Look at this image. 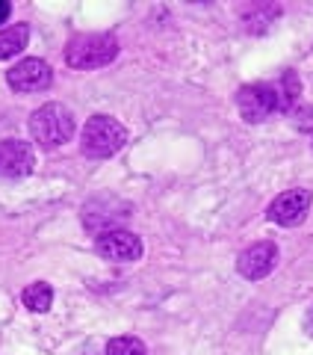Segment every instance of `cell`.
Instances as JSON below:
<instances>
[{"label":"cell","mask_w":313,"mask_h":355,"mask_svg":"<svg viewBox=\"0 0 313 355\" xmlns=\"http://www.w3.org/2000/svg\"><path fill=\"white\" fill-rule=\"evenodd\" d=\"M118 57V39L113 33H80L65 48V62L77 71L104 69Z\"/></svg>","instance_id":"cell-1"},{"label":"cell","mask_w":313,"mask_h":355,"mask_svg":"<svg viewBox=\"0 0 313 355\" xmlns=\"http://www.w3.org/2000/svg\"><path fill=\"white\" fill-rule=\"evenodd\" d=\"M125 142H127V130L113 116H92L80 130V151L95 160L113 157L116 151L125 148Z\"/></svg>","instance_id":"cell-2"},{"label":"cell","mask_w":313,"mask_h":355,"mask_svg":"<svg viewBox=\"0 0 313 355\" xmlns=\"http://www.w3.org/2000/svg\"><path fill=\"white\" fill-rule=\"evenodd\" d=\"M30 133L42 148H60L74 137V113L65 104H44L30 116Z\"/></svg>","instance_id":"cell-3"},{"label":"cell","mask_w":313,"mask_h":355,"mask_svg":"<svg viewBox=\"0 0 313 355\" xmlns=\"http://www.w3.org/2000/svg\"><path fill=\"white\" fill-rule=\"evenodd\" d=\"M237 110L249 125H260L269 116L281 110V98H278L275 83H249L237 92Z\"/></svg>","instance_id":"cell-4"},{"label":"cell","mask_w":313,"mask_h":355,"mask_svg":"<svg viewBox=\"0 0 313 355\" xmlns=\"http://www.w3.org/2000/svg\"><path fill=\"white\" fill-rule=\"evenodd\" d=\"M95 252L104 261H116V263H133L142 258V240L133 231H121V228H107L95 237Z\"/></svg>","instance_id":"cell-5"},{"label":"cell","mask_w":313,"mask_h":355,"mask_svg":"<svg viewBox=\"0 0 313 355\" xmlns=\"http://www.w3.org/2000/svg\"><path fill=\"white\" fill-rule=\"evenodd\" d=\"M310 205H313V193L298 187V190H287L281 196H275V202L266 210V216H269V222H275V225L296 228L307 219Z\"/></svg>","instance_id":"cell-6"},{"label":"cell","mask_w":313,"mask_h":355,"mask_svg":"<svg viewBox=\"0 0 313 355\" xmlns=\"http://www.w3.org/2000/svg\"><path fill=\"white\" fill-rule=\"evenodd\" d=\"M275 263H278V246L269 243V240H263V243H251L249 249L240 252L237 270H240L242 279L260 282L275 270Z\"/></svg>","instance_id":"cell-7"},{"label":"cell","mask_w":313,"mask_h":355,"mask_svg":"<svg viewBox=\"0 0 313 355\" xmlns=\"http://www.w3.org/2000/svg\"><path fill=\"white\" fill-rule=\"evenodd\" d=\"M6 83L15 89V92H42V89H48L53 83V71L51 65L44 60H21L12 71H6Z\"/></svg>","instance_id":"cell-8"},{"label":"cell","mask_w":313,"mask_h":355,"mask_svg":"<svg viewBox=\"0 0 313 355\" xmlns=\"http://www.w3.org/2000/svg\"><path fill=\"white\" fill-rule=\"evenodd\" d=\"M36 166V148L24 139L0 142V178H27Z\"/></svg>","instance_id":"cell-9"},{"label":"cell","mask_w":313,"mask_h":355,"mask_svg":"<svg viewBox=\"0 0 313 355\" xmlns=\"http://www.w3.org/2000/svg\"><path fill=\"white\" fill-rule=\"evenodd\" d=\"M21 302H24V308L33 311V314H44V311H51V305H53V287L48 282H33L24 287Z\"/></svg>","instance_id":"cell-10"},{"label":"cell","mask_w":313,"mask_h":355,"mask_svg":"<svg viewBox=\"0 0 313 355\" xmlns=\"http://www.w3.org/2000/svg\"><path fill=\"white\" fill-rule=\"evenodd\" d=\"M27 42H30L27 24H15V27L0 30V60H9V57H15V53H21L27 48Z\"/></svg>","instance_id":"cell-11"},{"label":"cell","mask_w":313,"mask_h":355,"mask_svg":"<svg viewBox=\"0 0 313 355\" xmlns=\"http://www.w3.org/2000/svg\"><path fill=\"white\" fill-rule=\"evenodd\" d=\"M107 355H148V349H145V343L139 338H113L107 343Z\"/></svg>","instance_id":"cell-12"},{"label":"cell","mask_w":313,"mask_h":355,"mask_svg":"<svg viewBox=\"0 0 313 355\" xmlns=\"http://www.w3.org/2000/svg\"><path fill=\"white\" fill-rule=\"evenodd\" d=\"M278 12H281L278 6H251V12H245V24L249 30L260 33L266 30V24H272V18H278Z\"/></svg>","instance_id":"cell-13"},{"label":"cell","mask_w":313,"mask_h":355,"mask_svg":"<svg viewBox=\"0 0 313 355\" xmlns=\"http://www.w3.org/2000/svg\"><path fill=\"white\" fill-rule=\"evenodd\" d=\"M9 15H12V6H9L6 0H0V24H6Z\"/></svg>","instance_id":"cell-14"},{"label":"cell","mask_w":313,"mask_h":355,"mask_svg":"<svg viewBox=\"0 0 313 355\" xmlns=\"http://www.w3.org/2000/svg\"><path fill=\"white\" fill-rule=\"evenodd\" d=\"M305 331H307V335H313V305L307 308V314H305Z\"/></svg>","instance_id":"cell-15"}]
</instances>
